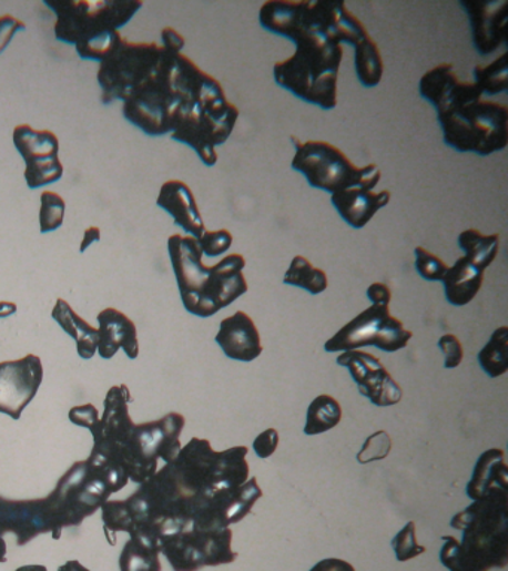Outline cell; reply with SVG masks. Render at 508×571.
<instances>
[{"label":"cell","mask_w":508,"mask_h":571,"mask_svg":"<svg viewBox=\"0 0 508 571\" xmlns=\"http://www.w3.org/2000/svg\"><path fill=\"white\" fill-rule=\"evenodd\" d=\"M123 115L150 136L171 133L206 167H214L216 147L232 136L241 112L228 102L219 80L190 57L163 47L158 64L124 100Z\"/></svg>","instance_id":"obj_1"},{"label":"cell","mask_w":508,"mask_h":571,"mask_svg":"<svg viewBox=\"0 0 508 571\" xmlns=\"http://www.w3.org/2000/svg\"><path fill=\"white\" fill-rule=\"evenodd\" d=\"M258 23L295 45L293 55L273 67L276 84L303 102L333 111L343 43L355 47L370 34L363 21L345 2L268 0L260 8Z\"/></svg>","instance_id":"obj_2"},{"label":"cell","mask_w":508,"mask_h":571,"mask_svg":"<svg viewBox=\"0 0 508 571\" xmlns=\"http://www.w3.org/2000/svg\"><path fill=\"white\" fill-rule=\"evenodd\" d=\"M420 98L436 109L443 141L461 154L489 156L508 145L506 104L485 100L475 82L459 81L450 63L425 72Z\"/></svg>","instance_id":"obj_3"},{"label":"cell","mask_w":508,"mask_h":571,"mask_svg":"<svg viewBox=\"0 0 508 571\" xmlns=\"http://www.w3.org/2000/svg\"><path fill=\"white\" fill-rule=\"evenodd\" d=\"M185 426L182 414L171 412L158 421L134 425L129 404H108L93 431L91 455L105 457L120 466L133 482L143 483L158 472L159 460L172 463L181 451L180 436Z\"/></svg>","instance_id":"obj_4"},{"label":"cell","mask_w":508,"mask_h":571,"mask_svg":"<svg viewBox=\"0 0 508 571\" xmlns=\"http://www.w3.org/2000/svg\"><path fill=\"white\" fill-rule=\"evenodd\" d=\"M167 252L182 304L193 316L202 319L215 316L250 289L243 274L246 259L241 253H232L207 267L197 239L181 234L169 237Z\"/></svg>","instance_id":"obj_5"},{"label":"cell","mask_w":508,"mask_h":571,"mask_svg":"<svg viewBox=\"0 0 508 571\" xmlns=\"http://www.w3.org/2000/svg\"><path fill=\"white\" fill-rule=\"evenodd\" d=\"M507 490L490 491L481 500L473 501L466 511L451 518V529L463 531V542L443 538L441 564H458L468 571H488L492 567H506L507 543Z\"/></svg>","instance_id":"obj_6"},{"label":"cell","mask_w":508,"mask_h":571,"mask_svg":"<svg viewBox=\"0 0 508 571\" xmlns=\"http://www.w3.org/2000/svg\"><path fill=\"white\" fill-rule=\"evenodd\" d=\"M54 11L55 39L75 45L82 60L102 61L121 39L119 32L143 7L141 0H45Z\"/></svg>","instance_id":"obj_7"},{"label":"cell","mask_w":508,"mask_h":571,"mask_svg":"<svg viewBox=\"0 0 508 571\" xmlns=\"http://www.w3.org/2000/svg\"><path fill=\"white\" fill-rule=\"evenodd\" d=\"M294 156L291 169L303 174L315 190L329 195L342 193L349 187L363 186L376 190L380 183L379 165L372 163L358 167L347 159L345 152L325 141H298L291 136Z\"/></svg>","instance_id":"obj_8"},{"label":"cell","mask_w":508,"mask_h":571,"mask_svg":"<svg viewBox=\"0 0 508 571\" xmlns=\"http://www.w3.org/2000/svg\"><path fill=\"white\" fill-rule=\"evenodd\" d=\"M412 338L414 333L390 314L388 305H370L325 341L324 350L343 353L376 347L385 353H397L406 348Z\"/></svg>","instance_id":"obj_9"},{"label":"cell","mask_w":508,"mask_h":571,"mask_svg":"<svg viewBox=\"0 0 508 571\" xmlns=\"http://www.w3.org/2000/svg\"><path fill=\"white\" fill-rule=\"evenodd\" d=\"M158 43H130L121 38L110 55L100 61L98 81L103 91V103L124 100L152 71L162 57Z\"/></svg>","instance_id":"obj_10"},{"label":"cell","mask_w":508,"mask_h":571,"mask_svg":"<svg viewBox=\"0 0 508 571\" xmlns=\"http://www.w3.org/2000/svg\"><path fill=\"white\" fill-rule=\"evenodd\" d=\"M233 531L197 530L190 527L160 542V552L175 571H199L203 567L232 564L237 552L232 549Z\"/></svg>","instance_id":"obj_11"},{"label":"cell","mask_w":508,"mask_h":571,"mask_svg":"<svg viewBox=\"0 0 508 571\" xmlns=\"http://www.w3.org/2000/svg\"><path fill=\"white\" fill-rule=\"evenodd\" d=\"M12 142L26 163L24 179L30 190L51 185L63 177L60 142L53 132L20 124L12 133Z\"/></svg>","instance_id":"obj_12"},{"label":"cell","mask_w":508,"mask_h":571,"mask_svg":"<svg viewBox=\"0 0 508 571\" xmlns=\"http://www.w3.org/2000/svg\"><path fill=\"white\" fill-rule=\"evenodd\" d=\"M337 365L349 370L359 394L376 407H393L403 399L402 387L395 381L384 364L370 353L362 350L343 351L337 357Z\"/></svg>","instance_id":"obj_13"},{"label":"cell","mask_w":508,"mask_h":571,"mask_svg":"<svg viewBox=\"0 0 508 571\" xmlns=\"http://www.w3.org/2000/svg\"><path fill=\"white\" fill-rule=\"evenodd\" d=\"M262 497V487L255 478H251L241 487L216 491L195 513L191 527L197 530L230 529V526L237 524L250 516L252 508Z\"/></svg>","instance_id":"obj_14"},{"label":"cell","mask_w":508,"mask_h":571,"mask_svg":"<svg viewBox=\"0 0 508 571\" xmlns=\"http://www.w3.org/2000/svg\"><path fill=\"white\" fill-rule=\"evenodd\" d=\"M41 357L28 355L0 364V414L20 420L42 385Z\"/></svg>","instance_id":"obj_15"},{"label":"cell","mask_w":508,"mask_h":571,"mask_svg":"<svg viewBox=\"0 0 508 571\" xmlns=\"http://www.w3.org/2000/svg\"><path fill=\"white\" fill-rule=\"evenodd\" d=\"M14 533L20 547L42 533H53L54 522L47 499L7 500L0 497V536Z\"/></svg>","instance_id":"obj_16"},{"label":"cell","mask_w":508,"mask_h":571,"mask_svg":"<svg viewBox=\"0 0 508 571\" xmlns=\"http://www.w3.org/2000/svg\"><path fill=\"white\" fill-rule=\"evenodd\" d=\"M466 10L470 20L471 41L480 55H489L499 47L507 45L508 3L479 2L468 0L459 3Z\"/></svg>","instance_id":"obj_17"},{"label":"cell","mask_w":508,"mask_h":571,"mask_svg":"<svg viewBox=\"0 0 508 571\" xmlns=\"http://www.w3.org/2000/svg\"><path fill=\"white\" fill-rule=\"evenodd\" d=\"M215 343L228 359L243 364H250L263 355L262 335L245 312H236L221 322Z\"/></svg>","instance_id":"obj_18"},{"label":"cell","mask_w":508,"mask_h":571,"mask_svg":"<svg viewBox=\"0 0 508 571\" xmlns=\"http://www.w3.org/2000/svg\"><path fill=\"white\" fill-rule=\"evenodd\" d=\"M390 198L393 194L388 190L376 191L363 186L349 187L342 193L329 195L338 216L354 230L366 228L373 217L388 206Z\"/></svg>","instance_id":"obj_19"},{"label":"cell","mask_w":508,"mask_h":571,"mask_svg":"<svg viewBox=\"0 0 508 571\" xmlns=\"http://www.w3.org/2000/svg\"><path fill=\"white\" fill-rule=\"evenodd\" d=\"M158 206L173 217L176 226L184 230L189 237L199 239L206 231L205 221L199 211L191 187L185 182L167 181L160 187Z\"/></svg>","instance_id":"obj_20"},{"label":"cell","mask_w":508,"mask_h":571,"mask_svg":"<svg viewBox=\"0 0 508 571\" xmlns=\"http://www.w3.org/2000/svg\"><path fill=\"white\" fill-rule=\"evenodd\" d=\"M98 353L102 359H112L123 348L129 359H138L139 341L136 325L115 308H106L98 314Z\"/></svg>","instance_id":"obj_21"},{"label":"cell","mask_w":508,"mask_h":571,"mask_svg":"<svg viewBox=\"0 0 508 571\" xmlns=\"http://www.w3.org/2000/svg\"><path fill=\"white\" fill-rule=\"evenodd\" d=\"M484 282L485 272L461 256L450 265L441 282L447 303L454 307H466L479 294Z\"/></svg>","instance_id":"obj_22"},{"label":"cell","mask_w":508,"mask_h":571,"mask_svg":"<svg viewBox=\"0 0 508 571\" xmlns=\"http://www.w3.org/2000/svg\"><path fill=\"white\" fill-rule=\"evenodd\" d=\"M508 469L504 460V451L492 448L479 457L473 470L471 481L467 486V494L471 500H481L490 491L507 490Z\"/></svg>","instance_id":"obj_23"},{"label":"cell","mask_w":508,"mask_h":571,"mask_svg":"<svg viewBox=\"0 0 508 571\" xmlns=\"http://www.w3.org/2000/svg\"><path fill=\"white\" fill-rule=\"evenodd\" d=\"M51 317L60 328L77 341V351L82 359L89 360L98 353L99 329L81 319L67 300L59 298Z\"/></svg>","instance_id":"obj_24"},{"label":"cell","mask_w":508,"mask_h":571,"mask_svg":"<svg viewBox=\"0 0 508 571\" xmlns=\"http://www.w3.org/2000/svg\"><path fill=\"white\" fill-rule=\"evenodd\" d=\"M160 547L146 536H133L120 555L121 571H162Z\"/></svg>","instance_id":"obj_25"},{"label":"cell","mask_w":508,"mask_h":571,"mask_svg":"<svg viewBox=\"0 0 508 571\" xmlns=\"http://www.w3.org/2000/svg\"><path fill=\"white\" fill-rule=\"evenodd\" d=\"M458 246L464 252V258L481 272H486L497 259L499 252L498 234H481L479 230H466L459 234Z\"/></svg>","instance_id":"obj_26"},{"label":"cell","mask_w":508,"mask_h":571,"mask_svg":"<svg viewBox=\"0 0 508 571\" xmlns=\"http://www.w3.org/2000/svg\"><path fill=\"white\" fill-rule=\"evenodd\" d=\"M354 68L358 81L366 89H375L384 78L385 67L382 52L372 37L363 39L354 47Z\"/></svg>","instance_id":"obj_27"},{"label":"cell","mask_w":508,"mask_h":571,"mask_svg":"<svg viewBox=\"0 0 508 571\" xmlns=\"http://www.w3.org/2000/svg\"><path fill=\"white\" fill-rule=\"evenodd\" d=\"M343 411L341 404L329 395H319L312 400L306 412V425L304 435L316 436L327 434L334 427L341 425Z\"/></svg>","instance_id":"obj_28"},{"label":"cell","mask_w":508,"mask_h":571,"mask_svg":"<svg viewBox=\"0 0 508 571\" xmlns=\"http://www.w3.org/2000/svg\"><path fill=\"white\" fill-rule=\"evenodd\" d=\"M284 285L298 287L311 295H321L327 290L328 277L324 269L315 267L309 259L297 255L286 269Z\"/></svg>","instance_id":"obj_29"},{"label":"cell","mask_w":508,"mask_h":571,"mask_svg":"<svg viewBox=\"0 0 508 571\" xmlns=\"http://www.w3.org/2000/svg\"><path fill=\"white\" fill-rule=\"evenodd\" d=\"M481 369L489 378H498L508 369V328L501 326L490 335L488 344L479 353Z\"/></svg>","instance_id":"obj_30"},{"label":"cell","mask_w":508,"mask_h":571,"mask_svg":"<svg viewBox=\"0 0 508 571\" xmlns=\"http://www.w3.org/2000/svg\"><path fill=\"white\" fill-rule=\"evenodd\" d=\"M475 84L484 95L506 93L508 89V52H504L488 67H476L473 71Z\"/></svg>","instance_id":"obj_31"},{"label":"cell","mask_w":508,"mask_h":571,"mask_svg":"<svg viewBox=\"0 0 508 571\" xmlns=\"http://www.w3.org/2000/svg\"><path fill=\"white\" fill-rule=\"evenodd\" d=\"M67 203L53 191H43L41 194V211H39V230L42 234L53 233L64 222Z\"/></svg>","instance_id":"obj_32"},{"label":"cell","mask_w":508,"mask_h":571,"mask_svg":"<svg viewBox=\"0 0 508 571\" xmlns=\"http://www.w3.org/2000/svg\"><path fill=\"white\" fill-rule=\"evenodd\" d=\"M395 557L399 562L414 560V558L423 555L427 548L420 547L416 540V524L414 521L407 522L397 536L390 542Z\"/></svg>","instance_id":"obj_33"},{"label":"cell","mask_w":508,"mask_h":571,"mask_svg":"<svg viewBox=\"0 0 508 571\" xmlns=\"http://www.w3.org/2000/svg\"><path fill=\"white\" fill-rule=\"evenodd\" d=\"M415 268L419 276L427 282H443L449 265L428 248L418 246L415 248Z\"/></svg>","instance_id":"obj_34"},{"label":"cell","mask_w":508,"mask_h":571,"mask_svg":"<svg viewBox=\"0 0 508 571\" xmlns=\"http://www.w3.org/2000/svg\"><path fill=\"white\" fill-rule=\"evenodd\" d=\"M393 450V439L388 431L379 430L368 436L362 450L357 455L359 465L373 463V461L385 460Z\"/></svg>","instance_id":"obj_35"},{"label":"cell","mask_w":508,"mask_h":571,"mask_svg":"<svg viewBox=\"0 0 508 571\" xmlns=\"http://www.w3.org/2000/svg\"><path fill=\"white\" fill-rule=\"evenodd\" d=\"M200 251L207 258H219L233 246V234L228 230L205 231L197 239Z\"/></svg>","instance_id":"obj_36"},{"label":"cell","mask_w":508,"mask_h":571,"mask_svg":"<svg viewBox=\"0 0 508 571\" xmlns=\"http://www.w3.org/2000/svg\"><path fill=\"white\" fill-rule=\"evenodd\" d=\"M438 348L445 356V368L456 369L464 360V347L459 338L454 334L443 335L437 343Z\"/></svg>","instance_id":"obj_37"},{"label":"cell","mask_w":508,"mask_h":571,"mask_svg":"<svg viewBox=\"0 0 508 571\" xmlns=\"http://www.w3.org/2000/svg\"><path fill=\"white\" fill-rule=\"evenodd\" d=\"M277 447H280V434L276 429L264 430L252 443L255 455L263 460L275 455Z\"/></svg>","instance_id":"obj_38"},{"label":"cell","mask_w":508,"mask_h":571,"mask_svg":"<svg viewBox=\"0 0 508 571\" xmlns=\"http://www.w3.org/2000/svg\"><path fill=\"white\" fill-rule=\"evenodd\" d=\"M69 420H71L73 425L85 427V429L93 431L94 427L98 426L99 412L94 405H82V407L71 409Z\"/></svg>","instance_id":"obj_39"},{"label":"cell","mask_w":508,"mask_h":571,"mask_svg":"<svg viewBox=\"0 0 508 571\" xmlns=\"http://www.w3.org/2000/svg\"><path fill=\"white\" fill-rule=\"evenodd\" d=\"M26 24L23 21L16 19L10 14L0 17V54L7 50L16 33L24 30Z\"/></svg>","instance_id":"obj_40"},{"label":"cell","mask_w":508,"mask_h":571,"mask_svg":"<svg viewBox=\"0 0 508 571\" xmlns=\"http://www.w3.org/2000/svg\"><path fill=\"white\" fill-rule=\"evenodd\" d=\"M366 296L372 305H388L389 307L390 299H393V292H390L386 283L376 282L367 287Z\"/></svg>","instance_id":"obj_41"},{"label":"cell","mask_w":508,"mask_h":571,"mask_svg":"<svg viewBox=\"0 0 508 571\" xmlns=\"http://www.w3.org/2000/svg\"><path fill=\"white\" fill-rule=\"evenodd\" d=\"M163 47L167 51L176 52L181 54L185 47V39L181 33H177L175 29L166 28L162 30Z\"/></svg>","instance_id":"obj_42"},{"label":"cell","mask_w":508,"mask_h":571,"mask_svg":"<svg viewBox=\"0 0 508 571\" xmlns=\"http://www.w3.org/2000/svg\"><path fill=\"white\" fill-rule=\"evenodd\" d=\"M311 571H357L355 567L345 560L338 558H327V560L319 561L318 564L312 567Z\"/></svg>","instance_id":"obj_43"},{"label":"cell","mask_w":508,"mask_h":571,"mask_svg":"<svg viewBox=\"0 0 508 571\" xmlns=\"http://www.w3.org/2000/svg\"><path fill=\"white\" fill-rule=\"evenodd\" d=\"M100 242V230L98 226H90V228L85 230L84 238H82L80 252L84 253L87 248L91 246L93 243Z\"/></svg>","instance_id":"obj_44"},{"label":"cell","mask_w":508,"mask_h":571,"mask_svg":"<svg viewBox=\"0 0 508 571\" xmlns=\"http://www.w3.org/2000/svg\"><path fill=\"white\" fill-rule=\"evenodd\" d=\"M17 313V305L14 303H0V319L12 316Z\"/></svg>","instance_id":"obj_45"},{"label":"cell","mask_w":508,"mask_h":571,"mask_svg":"<svg viewBox=\"0 0 508 571\" xmlns=\"http://www.w3.org/2000/svg\"><path fill=\"white\" fill-rule=\"evenodd\" d=\"M58 571H90L89 569H85L84 565L81 564L80 561L71 560L68 561L67 564H63L60 567Z\"/></svg>","instance_id":"obj_46"},{"label":"cell","mask_w":508,"mask_h":571,"mask_svg":"<svg viewBox=\"0 0 508 571\" xmlns=\"http://www.w3.org/2000/svg\"><path fill=\"white\" fill-rule=\"evenodd\" d=\"M7 561V543L3 536H0V562Z\"/></svg>","instance_id":"obj_47"},{"label":"cell","mask_w":508,"mask_h":571,"mask_svg":"<svg viewBox=\"0 0 508 571\" xmlns=\"http://www.w3.org/2000/svg\"><path fill=\"white\" fill-rule=\"evenodd\" d=\"M16 571H48L45 565H24Z\"/></svg>","instance_id":"obj_48"},{"label":"cell","mask_w":508,"mask_h":571,"mask_svg":"<svg viewBox=\"0 0 508 571\" xmlns=\"http://www.w3.org/2000/svg\"><path fill=\"white\" fill-rule=\"evenodd\" d=\"M447 570L449 571H468L466 569H463V567H459L458 564H451L447 567Z\"/></svg>","instance_id":"obj_49"}]
</instances>
